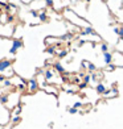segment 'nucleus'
<instances>
[{"instance_id":"f257e3e1","label":"nucleus","mask_w":123,"mask_h":129,"mask_svg":"<svg viewBox=\"0 0 123 129\" xmlns=\"http://www.w3.org/2000/svg\"><path fill=\"white\" fill-rule=\"evenodd\" d=\"M20 47H23V42H21L20 40H13V42H12V47H11L9 53L11 54H16L17 50L20 49Z\"/></svg>"},{"instance_id":"f03ea898","label":"nucleus","mask_w":123,"mask_h":129,"mask_svg":"<svg viewBox=\"0 0 123 129\" xmlns=\"http://www.w3.org/2000/svg\"><path fill=\"white\" fill-rule=\"evenodd\" d=\"M37 88H38L37 80L36 79H29V82H28V90H29V92H34V91H37Z\"/></svg>"},{"instance_id":"7ed1b4c3","label":"nucleus","mask_w":123,"mask_h":129,"mask_svg":"<svg viewBox=\"0 0 123 129\" xmlns=\"http://www.w3.org/2000/svg\"><path fill=\"white\" fill-rule=\"evenodd\" d=\"M11 65H12V62L8 59H3V61H0V73L1 71H5V70H8L11 67Z\"/></svg>"},{"instance_id":"20e7f679","label":"nucleus","mask_w":123,"mask_h":129,"mask_svg":"<svg viewBox=\"0 0 123 129\" xmlns=\"http://www.w3.org/2000/svg\"><path fill=\"white\" fill-rule=\"evenodd\" d=\"M116 94H118V90L111 88V90H106L105 94H103V96H105V98H111V96H115Z\"/></svg>"},{"instance_id":"39448f33","label":"nucleus","mask_w":123,"mask_h":129,"mask_svg":"<svg viewBox=\"0 0 123 129\" xmlns=\"http://www.w3.org/2000/svg\"><path fill=\"white\" fill-rule=\"evenodd\" d=\"M95 91L98 94H101V95H103V94H105V91H106V86H105L103 83H98V84H97V87H95Z\"/></svg>"},{"instance_id":"423d86ee","label":"nucleus","mask_w":123,"mask_h":129,"mask_svg":"<svg viewBox=\"0 0 123 129\" xmlns=\"http://www.w3.org/2000/svg\"><path fill=\"white\" fill-rule=\"evenodd\" d=\"M103 55H105V63H106V65H110V63L113 62V54L107 51V53H105Z\"/></svg>"},{"instance_id":"0eeeda50","label":"nucleus","mask_w":123,"mask_h":129,"mask_svg":"<svg viewBox=\"0 0 123 129\" xmlns=\"http://www.w3.org/2000/svg\"><path fill=\"white\" fill-rule=\"evenodd\" d=\"M53 67L56 69V71H58V73H61V74H64V73H65V69H64V66L61 65L60 62H56V63L53 65Z\"/></svg>"},{"instance_id":"6e6552de","label":"nucleus","mask_w":123,"mask_h":129,"mask_svg":"<svg viewBox=\"0 0 123 129\" xmlns=\"http://www.w3.org/2000/svg\"><path fill=\"white\" fill-rule=\"evenodd\" d=\"M44 75H45V80H50L52 78H53V73H52L50 70H45Z\"/></svg>"},{"instance_id":"1a4fd4ad","label":"nucleus","mask_w":123,"mask_h":129,"mask_svg":"<svg viewBox=\"0 0 123 129\" xmlns=\"http://www.w3.org/2000/svg\"><path fill=\"white\" fill-rule=\"evenodd\" d=\"M38 19H40L41 23H45V21L48 20V15L45 13V12H41V13H38Z\"/></svg>"},{"instance_id":"9d476101","label":"nucleus","mask_w":123,"mask_h":129,"mask_svg":"<svg viewBox=\"0 0 123 129\" xmlns=\"http://www.w3.org/2000/svg\"><path fill=\"white\" fill-rule=\"evenodd\" d=\"M93 33H94L93 28H91V27H86V28H85V32L82 33V36H86V34H93Z\"/></svg>"},{"instance_id":"9b49d317","label":"nucleus","mask_w":123,"mask_h":129,"mask_svg":"<svg viewBox=\"0 0 123 129\" xmlns=\"http://www.w3.org/2000/svg\"><path fill=\"white\" fill-rule=\"evenodd\" d=\"M72 37H73V34H72V33H66V34H64V36H61L60 38H61L62 41H65V40H70Z\"/></svg>"},{"instance_id":"f8f14e48","label":"nucleus","mask_w":123,"mask_h":129,"mask_svg":"<svg viewBox=\"0 0 123 129\" xmlns=\"http://www.w3.org/2000/svg\"><path fill=\"white\" fill-rule=\"evenodd\" d=\"M90 80H91V75H90V74H86V75L83 76V83H86V84H87Z\"/></svg>"},{"instance_id":"ddd939ff","label":"nucleus","mask_w":123,"mask_h":129,"mask_svg":"<svg viewBox=\"0 0 123 129\" xmlns=\"http://www.w3.org/2000/svg\"><path fill=\"white\" fill-rule=\"evenodd\" d=\"M47 53H49V54H54V53H56V47H54V46H49V47L47 49Z\"/></svg>"},{"instance_id":"4468645a","label":"nucleus","mask_w":123,"mask_h":129,"mask_svg":"<svg viewBox=\"0 0 123 129\" xmlns=\"http://www.w3.org/2000/svg\"><path fill=\"white\" fill-rule=\"evenodd\" d=\"M101 50L103 51V54L107 53V51H109V46H107L106 43H102V46H101Z\"/></svg>"},{"instance_id":"2eb2a0df","label":"nucleus","mask_w":123,"mask_h":129,"mask_svg":"<svg viewBox=\"0 0 123 129\" xmlns=\"http://www.w3.org/2000/svg\"><path fill=\"white\" fill-rule=\"evenodd\" d=\"M0 102L3 103V104H5V103L8 102V96L7 95H1L0 96Z\"/></svg>"},{"instance_id":"dca6fc26","label":"nucleus","mask_w":123,"mask_h":129,"mask_svg":"<svg viewBox=\"0 0 123 129\" xmlns=\"http://www.w3.org/2000/svg\"><path fill=\"white\" fill-rule=\"evenodd\" d=\"M87 69H89L90 71H95L97 67H95V65H93V63H87Z\"/></svg>"},{"instance_id":"f3484780","label":"nucleus","mask_w":123,"mask_h":129,"mask_svg":"<svg viewBox=\"0 0 123 129\" xmlns=\"http://www.w3.org/2000/svg\"><path fill=\"white\" fill-rule=\"evenodd\" d=\"M98 78H101V74H91V80L97 82V80H98Z\"/></svg>"},{"instance_id":"a211bd4d","label":"nucleus","mask_w":123,"mask_h":129,"mask_svg":"<svg viewBox=\"0 0 123 129\" xmlns=\"http://www.w3.org/2000/svg\"><path fill=\"white\" fill-rule=\"evenodd\" d=\"M66 54H68V50H62V51H60V53H58V58H64Z\"/></svg>"},{"instance_id":"6ab92c4d","label":"nucleus","mask_w":123,"mask_h":129,"mask_svg":"<svg viewBox=\"0 0 123 129\" xmlns=\"http://www.w3.org/2000/svg\"><path fill=\"white\" fill-rule=\"evenodd\" d=\"M20 121H21L20 116H15V117H13V120H12V122H13V124H17V122H20Z\"/></svg>"},{"instance_id":"aec40b11","label":"nucleus","mask_w":123,"mask_h":129,"mask_svg":"<svg viewBox=\"0 0 123 129\" xmlns=\"http://www.w3.org/2000/svg\"><path fill=\"white\" fill-rule=\"evenodd\" d=\"M107 70H109V71H114V70H115V65H113V63L107 65Z\"/></svg>"},{"instance_id":"412c9836","label":"nucleus","mask_w":123,"mask_h":129,"mask_svg":"<svg viewBox=\"0 0 123 129\" xmlns=\"http://www.w3.org/2000/svg\"><path fill=\"white\" fill-rule=\"evenodd\" d=\"M20 112H21V107L19 106L16 109H15V115H16V116H19V115H20Z\"/></svg>"},{"instance_id":"4be33fe9","label":"nucleus","mask_w":123,"mask_h":129,"mask_svg":"<svg viewBox=\"0 0 123 129\" xmlns=\"http://www.w3.org/2000/svg\"><path fill=\"white\" fill-rule=\"evenodd\" d=\"M73 107H74V108H77V109H78V108H81V107H82V103H81V102H77Z\"/></svg>"},{"instance_id":"5701e85b","label":"nucleus","mask_w":123,"mask_h":129,"mask_svg":"<svg viewBox=\"0 0 123 129\" xmlns=\"http://www.w3.org/2000/svg\"><path fill=\"white\" fill-rule=\"evenodd\" d=\"M69 113H72V115H74V113H77V108H69Z\"/></svg>"},{"instance_id":"b1692460","label":"nucleus","mask_w":123,"mask_h":129,"mask_svg":"<svg viewBox=\"0 0 123 129\" xmlns=\"http://www.w3.org/2000/svg\"><path fill=\"white\" fill-rule=\"evenodd\" d=\"M45 3H47L48 7H53V1L52 0H45Z\"/></svg>"},{"instance_id":"393cba45","label":"nucleus","mask_w":123,"mask_h":129,"mask_svg":"<svg viewBox=\"0 0 123 129\" xmlns=\"http://www.w3.org/2000/svg\"><path fill=\"white\" fill-rule=\"evenodd\" d=\"M3 84H4L5 87H9V86H11V80H7V79H5V80L3 82Z\"/></svg>"},{"instance_id":"a878e982","label":"nucleus","mask_w":123,"mask_h":129,"mask_svg":"<svg viewBox=\"0 0 123 129\" xmlns=\"http://www.w3.org/2000/svg\"><path fill=\"white\" fill-rule=\"evenodd\" d=\"M118 34H119L120 38H123V27H122V28H119V33H118Z\"/></svg>"},{"instance_id":"bb28decb","label":"nucleus","mask_w":123,"mask_h":129,"mask_svg":"<svg viewBox=\"0 0 123 129\" xmlns=\"http://www.w3.org/2000/svg\"><path fill=\"white\" fill-rule=\"evenodd\" d=\"M17 88H19V90H21V91H23V90L25 88V84H23V83H21V84H19V86H17Z\"/></svg>"},{"instance_id":"cd10ccee","label":"nucleus","mask_w":123,"mask_h":129,"mask_svg":"<svg viewBox=\"0 0 123 129\" xmlns=\"http://www.w3.org/2000/svg\"><path fill=\"white\" fill-rule=\"evenodd\" d=\"M86 87H87V84H86V83H81V84H80V88H81V90L86 88Z\"/></svg>"},{"instance_id":"c85d7f7f","label":"nucleus","mask_w":123,"mask_h":129,"mask_svg":"<svg viewBox=\"0 0 123 129\" xmlns=\"http://www.w3.org/2000/svg\"><path fill=\"white\" fill-rule=\"evenodd\" d=\"M30 15H33L34 17H38V13H37L36 11H30Z\"/></svg>"},{"instance_id":"c756f323","label":"nucleus","mask_w":123,"mask_h":129,"mask_svg":"<svg viewBox=\"0 0 123 129\" xmlns=\"http://www.w3.org/2000/svg\"><path fill=\"white\" fill-rule=\"evenodd\" d=\"M113 30H114V33H116V34L119 33V28H116V27H115V28H114Z\"/></svg>"},{"instance_id":"7c9ffc66","label":"nucleus","mask_w":123,"mask_h":129,"mask_svg":"<svg viewBox=\"0 0 123 129\" xmlns=\"http://www.w3.org/2000/svg\"><path fill=\"white\" fill-rule=\"evenodd\" d=\"M8 21H9V23H11V21H13V17L9 16V17H8Z\"/></svg>"},{"instance_id":"2f4dec72","label":"nucleus","mask_w":123,"mask_h":129,"mask_svg":"<svg viewBox=\"0 0 123 129\" xmlns=\"http://www.w3.org/2000/svg\"><path fill=\"white\" fill-rule=\"evenodd\" d=\"M83 43H85V41H80V43H78V46H82Z\"/></svg>"},{"instance_id":"473e14b6","label":"nucleus","mask_w":123,"mask_h":129,"mask_svg":"<svg viewBox=\"0 0 123 129\" xmlns=\"http://www.w3.org/2000/svg\"><path fill=\"white\" fill-rule=\"evenodd\" d=\"M0 16H1V15H0Z\"/></svg>"}]
</instances>
